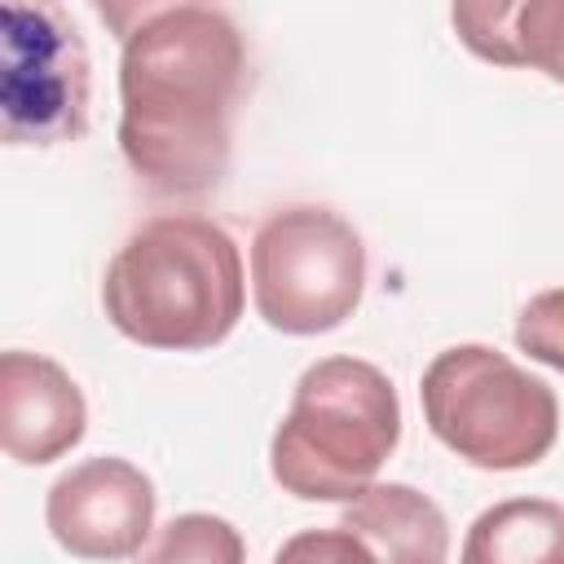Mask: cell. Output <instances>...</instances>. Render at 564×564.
<instances>
[{"label": "cell", "mask_w": 564, "mask_h": 564, "mask_svg": "<svg viewBox=\"0 0 564 564\" xmlns=\"http://www.w3.org/2000/svg\"><path fill=\"white\" fill-rule=\"evenodd\" d=\"M273 564H375L361 538H352L344 524L335 529H304L282 542Z\"/></svg>", "instance_id": "15"}, {"label": "cell", "mask_w": 564, "mask_h": 564, "mask_svg": "<svg viewBox=\"0 0 564 564\" xmlns=\"http://www.w3.org/2000/svg\"><path fill=\"white\" fill-rule=\"evenodd\" d=\"M401 441L392 379L361 357L313 361L273 432V480L304 502H352Z\"/></svg>", "instance_id": "3"}, {"label": "cell", "mask_w": 564, "mask_h": 564, "mask_svg": "<svg viewBox=\"0 0 564 564\" xmlns=\"http://www.w3.org/2000/svg\"><path fill=\"white\" fill-rule=\"evenodd\" d=\"M137 564H247L242 533L212 511L172 516Z\"/></svg>", "instance_id": "11"}, {"label": "cell", "mask_w": 564, "mask_h": 564, "mask_svg": "<svg viewBox=\"0 0 564 564\" xmlns=\"http://www.w3.org/2000/svg\"><path fill=\"white\" fill-rule=\"evenodd\" d=\"M339 524L366 542L375 564H445L449 555V524L441 507L401 480L370 485L344 507Z\"/></svg>", "instance_id": "9"}, {"label": "cell", "mask_w": 564, "mask_h": 564, "mask_svg": "<svg viewBox=\"0 0 564 564\" xmlns=\"http://www.w3.org/2000/svg\"><path fill=\"white\" fill-rule=\"evenodd\" d=\"M458 564H564V507L551 498H507L480 511Z\"/></svg>", "instance_id": "10"}, {"label": "cell", "mask_w": 564, "mask_h": 564, "mask_svg": "<svg viewBox=\"0 0 564 564\" xmlns=\"http://www.w3.org/2000/svg\"><path fill=\"white\" fill-rule=\"evenodd\" d=\"M247 93V40L225 9L159 4L123 35L119 150L128 167L172 198L220 185L234 115Z\"/></svg>", "instance_id": "1"}, {"label": "cell", "mask_w": 564, "mask_h": 564, "mask_svg": "<svg viewBox=\"0 0 564 564\" xmlns=\"http://www.w3.org/2000/svg\"><path fill=\"white\" fill-rule=\"evenodd\" d=\"M101 304L115 330L141 348H212L247 304L238 242L207 216H154L106 264Z\"/></svg>", "instance_id": "2"}, {"label": "cell", "mask_w": 564, "mask_h": 564, "mask_svg": "<svg viewBox=\"0 0 564 564\" xmlns=\"http://www.w3.org/2000/svg\"><path fill=\"white\" fill-rule=\"evenodd\" d=\"M516 66H538L564 84V0H524L511 22Z\"/></svg>", "instance_id": "12"}, {"label": "cell", "mask_w": 564, "mask_h": 564, "mask_svg": "<svg viewBox=\"0 0 564 564\" xmlns=\"http://www.w3.org/2000/svg\"><path fill=\"white\" fill-rule=\"evenodd\" d=\"M454 31L458 40L494 62V66H516V44H511V22H516V4L511 0H485V4H454Z\"/></svg>", "instance_id": "13"}, {"label": "cell", "mask_w": 564, "mask_h": 564, "mask_svg": "<svg viewBox=\"0 0 564 564\" xmlns=\"http://www.w3.org/2000/svg\"><path fill=\"white\" fill-rule=\"evenodd\" d=\"M44 520L53 542L79 560H128L154 529V485L128 458H84L53 480Z\"/></svg>", "instance_id": "7"}, {"label": "cell", "mask_w": 564, "mask_h": 564, "mask_svg": "<svg viewBox=\"0 0 564 564\" xmlns=\"http://www.w3.org/2000/svg\"><path fill=\"white\" fill-rule=\"evenodd\" d=\"M4 31V141L57 145L75 141L88 123V48L79 26L57 4L9 0L0 9Z\"/></svg>", "instance_id": "6"}, {"label": "cell", "mask_w": 564, "mask_h": 564, "mask_svg": "<svg viewBox=\"0 0 564 564\" xmlns=\"http://www.w3.org/2000/svg\"><path fill=\"white\" fill-rule=\"evenodd\" d=\"M256 313L282 335H322L366 291V247L330 207H282L251 238Z\"/></svg>", "instance_id": "5"}, {"label": "cell", "mask_w": 564, "mask_h": 564, "mask_svg": "<svg viewBox=\"0 0 564 564\" xmlns=\"http://www.w3.org/2000/svg\"><path fill=\"white\" fill-rule=\"evenodd\" d=\"M88 405L79 383L48 357L9 348L0 357V441L13 463L40 467L84 441Z\"/></svg>", "instance_id": "8"}, {"label": "cell", "mask_w": 564, "mask_h": 564, "mask_svg": "<svg viewBox=\"0 0 564 564\" xmlns=\"http://www.w3.org/2000/svg\"><path fill=\"white\" fill-rule=\"evenodd\" d=\"M419 397L432 436L485 471L533 467L560 432L555 392L489 344H454L436 352Z\"/></svg>", "instance_id": "4"}, {"label": "cell", "mask_w": 564, "mask_h": 564, "mask_svg": "<svg viewBox=\"0 0 564 564\" xmlns=\"http://www.w3.org/2000/svg\"><path fill=\"white\" fill-rule=\"evenodd\" d=\"M516 344H520L533 361H542V366H551V370L564 375V286L542 291V295H533V300L520 308Z\"/></svg>", "instance_id": "14"}]
</instances>
